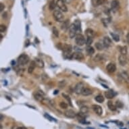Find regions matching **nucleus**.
<instances>
[{"label":"nucleus","instance_id":"2f4dec72","mask_svg":"<svg viewBox=\"0 0 129 129\" xmlns=\"http://www.w3.org/2000/svg\"><path fill=\"white\" fill-rule=\"evenodd\" d=\"M120 54H123V55H126L127 54V49L126 46H124V47H122L120 49Z\"/></svg>","mask_w":129,"mask_h":129},{"label":"nucleus","instance_id":"ea45409f","mask_svg":"<svg viewBox=\"0 0 129 129\" xmlns=\"http://www.w3.org/2000/svg\"><path fill=\"white\" fill-rule=\"evenodd\" d=\"M6 25H0V32H1V33L6 31Z\"/></svg>","mask_w":129,"mask_h":129},{"label":"nucleus","instance_id":"4468645a","mask_svg":"<svg viewBox=\"0 0 129 129\" xmlns=\"http://www.w3.org/2000/svg\"><path fill=\"white\" fill-rule=\"evenodd\" d=\"M103 44L104 45L105 47L108 48L111 45V39L108 37H105L103 40Z\"/></svg>","mask_w":129,"mask_h":129},{"label":"nucleus","instance_id":"f8f14e48","mask_svg":"<svg viewBox=\"0 0 129 129\" xmlns=\"http://www.w3.org/2000/svg\"><path fill=\"white\" fill-rule=\"evenodd\" d=\"M106 70L109 73H113L116 70V66L114 63H109L106 66Z\"/></svg>","mask_w":129,"mask_h":129},{"label":"nucleus","instance_id":"58836bf2","mask_svg":"<svg viewBox=\"0 0 129 129\" xmlns=\"http://www.w3.org/2000/svg\"><path fill=\"white\" fill-rule=\"evenodd\" d=\"M74 25L76 26V27H77V29H78V30H80V21L78 20H76L75 21V22H74Z\"/></svg>","mask_w":129,"mask_h":129},{"label":"nucleus","instance_id":"5701e85b","mask_svg":"<svg viewBox=\"0 0 129 129\" xmlns=\"http://www.w3.org/2000/svg\"><path fill=\"white\" fill-rule=\"evenodd\" d=\"M107 106H108V108H109L111 111H116V105H114L112 103V101H109L108 102H107Z\"/></svg>","mask_w":129,"mask_h":129},{"label":"nucleus","instance_id":"de8ad7c7","mask_svg":"<svg viewBox=\"0 0 129 129\" xmlns=\"http://www.w3.org/2000/svg\"><path fill=\"white\" fill-rule=\"evenodd\" d=\"M1 129H2V126L1 125Z\"/></svg>","mask_w":129,"mask_h":129},{"label":"nucleus","instance_id":"bb28decb","mask_svg":"<svg viewBox=\"0 0 129 129\" xmlns=\"http://www.w3.org/2000/svg\"><path fill=\"white\" fill-rule=\"evenodd\" d=\"M95 47H96V49H97V50H99V51H101V50L103 49V48H104L105 47L103 43H99V42H97L95 43Z\"/></svg>","mask_w":129,"mask_h":129},{"label":"nucleus","instance_id":"a211bd4d","mask_svg":"<svg viewBox=\"0 0 129 129\" xmlns=\"http://www.w3.org/2000/svg\"><path fill=\"white\" fill-rule=\"evenodd\" d=\"M85 35H87V37H91L93 38L95 33V31L91 29H86L85 31Z\"/></svg>","mask_w":129,"mask_h":129},{"label":"nucleus","instance_id":"6ab92c4d","mask_svg":"<svg viewBox=\"0 0 129 129\" xmlns=\"http://www.w3.org/2000/svg\"><path fill=\"white\" fill-rule=\"evenodd\" d=\"M105 0H91V4L93 7H98L104 3Z\"/></svg>","mask_w":129,"mask_h":129},{"label":"nucleus","instance_id":"c03bdc74","mask_svg":"<svg viewBox=\"0 0 129 129\" xmlns=\"http://www.w3.org/2000/svg\"><path fill=\"white\" fill-rule=\"evenodd\" d=\"M104 20H105V18H103L102 19V21H104ZM106 21H107V22H103V24H105V22H107V23H108V21H109V20H107V19H106Z\"/></svg>","mask_w":129,"mask_h":129},{"label":"nucleus","instance_id":"6e6552de","mask_svg":"<svg viewBox=\"0 0 129 129\" xmlns=\"http://www.w3.org/2000/svg\"><path fill=\"white\" fill-rule=\"evenodd\" d=\"M63 51H64V53L65 56H68L69 57V55L72 56L71 52H72V46L70 45H66L65 44L63 45L62 47Z\"/></svg>","mask_w":129,"mask_h":129},{"label":"nucleus","instance_id":"39448f33","mask_svg":"<svg viewBox=\"0 0 129 129\" xmlns=\"http://www.w3.org/2000/svg\"><path fill=\"white\" fill-rule=\"evenodd\" d=\"M69 37L70 38H71V39H73L74 37L76 36V32H77V27L74 25V24H72V25H70V27H69Z\"/></svg>","mask_w":129,"mask_h":129},{"label":"nucleus","instance_id":"dca6fc26","mask_svg":"<svg viewBox=\"0 0 129 129\" xmlns=\"http://www.w3.org/2000/svg\"><path fill=\"white\" fill-rule=\"evenodd\" d=\"M35 62L36 64V66L39 68H43L44 67V62L42 60H41L39 58H35Z\"/></svg>","mask_w":129,"mask_h":129},{"label":"nucleus","instance_id":"20e7f679","mask_svg":"<svg viewBox=\"0 0 129 129\" xmlns=\"http://www.w3.org/2000/svg\"><path fill=\"white\" fill-rule=\"evenodd\" d=\"M29 58L27 54H21L18 58V62L20 65H25L29 62Z\"/></svg>","mask_w":129,"mask_h":129},{"label":"nucleus","instance_id":"a878e982","mask_svg":"<svg viewBox=\"0 0 129 129\" xmlns=\"http://www.w3.org/2000/svg\"><path fill=\"white\" fill-rule=\"evenodd\" d=\"M95 101L97 102L100 103H103L105 101L104 97H103L101 95H99L96 96L95 97Z\"/></svg>","mask_w":129,"mask_h":129},{"label":"nucleus","instance_id":"9b49d317","mask_svg":"<svg viewBox=\"0 0 129 129\" xmlns=\"http://www.w3.org/2000/svg\"><path fill=\"white\" fill-rule=\"evenodd\" d=\"M118 61H119V63L121 66H125L127 62H128V58H126V55H123V54H120L119 56V58H118Z\"/></svg>","mask_w":129,"mask_h":129},{"label":"nucleus","instance_id":"4c0bfd02","mask_svg":"<svg viewBox=\"0 0 129 129\" xmlns=\"http://www.w3.org/2000/svg\"><path fill=\"white\" fill-rule=\"evenodd\" d=\"M116 106L117 108H122L123 107V103L120 101H117L116 102Z\"/></svg>","mask_w":129,"mask_h":129},{"label":"nucleus","instance_id":"473e14b6","mask_svg":"<svg viewBox=\"0 0 129 129\" xmlns=\"http://www.w3.org/2000/svg\"><path fill=\"white\" fill-rule=\"evenodd\" d=\"M52 32H53V34L55 35V37H59V31H58V30L57 29V28H56V27H53Z\"/></svg>","mask_w":129,"mask_h":129},{"label":"nucleus","instance_id":"c85d7f7f","mask_svg":"<svg viewBox=\"0 0 129 129\" xmlns=\"http://www.w3.org/2000/svg\"><path fill=\"white\" fill-rule=\"evenodd\" d=\"M80 112H82V113H87L89 112V107L86 106V105H83V106H81L80 107Z\"/></svg>","mask_w":129,"mask_h":129},{"label":"nucleus","instance_id":"f3484780","mask_svg":"<svg viewBox=\"0 0 129 129\" xmlns=\"http://www.w3.org/2000/svg\"><path fill=\"white\" fill-rule=\"evenodd\" d=\"M115 95H116V93L112 90H109L105 92V96L107 99H112L115 97Z\"/></svg>","mask_w":129,"mask_h":129},{"label":"nucleus","instance_id":"c756f323","mask_svg":"<svg viewBox=\"0 0 129 129\" xmlns=\"http://www.w3.org/2000/svg\"><path fill=\"white\" fill-rule=\"evenodd\" d=\"M111 35L112 37V39L113 40L115 41L116 42H118L120 41V37L118 35V34H115V33H111Z\"/></svg>","mask_w":129,"mask_h":129},{"label":"nucleus","instance_id":"a18cd8bd","mask_svg":"<svg viewBox=\"0 0 129 129\" xmlns=\"http://www.w3.org/2000/svg\"><path fill=\"white\" fill-rule=\"evenodd\" d=\"M126 39H127V41H128V44H129V33L127 35Z\"/></svg>","mask_w":129,"mask_h":129},{"label":"nucleus","instance_id":"2eb2a0df","mask_svg":"<svg viewBox=\"0 0 129 129\" xmlns=\"http://www.w3.org/2000/svg\"><path fill=\"white\" fill-rule=\"evenodd\" d=\"M119 6H120V3L118 0H113L111 2V10H113V11H116L119 8Z\"/></svg>","mask_w":129,"mask_h":129},{"label":"nucleus","instance_id":"b1692460","mask_svg":"<svg viewBox=\"0 0 129 129\" xmlns=\"http://www.w3.org/2000/svg\"><path fill=\"white\" fill-rule=\"evenodd\" d=\"M69 20H66L65 22H63V24L62 25V26H61V29H62V30H64V31H66V30H67L68 29H69Z\"/></svg>","mask_w":129,"mask_h":129},{"label":"nucleus","instance_id":"423d86ee","mask_svg":"<svg viewBox=\"0 0 129 129\" xmlns=\"http://www.w3.org/2000/svg\"><path fill=\"white\" fill-rule=\"evenodd\" d=\"M44 93L41 91H37L34 93L35 99L38 101H41V102H42L44 100Z\"/></svg>","mask_w":129,"mask_h":129},{"label":"nucleus","instance_id":"f257e3e1","mask_svg":"<svg viewBox=\"0 0 129 129\" xmlns=\"http://www.w3.org/2000/svg\"><path fill=\"white\" fill-rule=\"evenodd\" d=\"M53 15H54V19L57 21V22H63V20H64V16L63 15L62 12L61 10H55L54 12V14H53Z\"/></svg>","mask_w":129,"mask_h":129},{"label":"nucleus","instance_id":"37998d69","mask_svg":"<svg viewBox=\"0 0 129 129\" xmlns=\"http://www.w3.org/2000/svg\"><path fill=\"white\" fill-rule=\"evenodd\" d=\"M17 129H27V128H26V127H24V126H22V127H18Z\"/></svg>","mask_w":129,"mask_h":129},{"label":"nucleus","instance_id":"f704fd0d","mask_svg":"<svg viewBox=\"0 0 129 129\" xmlns=\"http://www.w3.org/2000/svg\"><path fill=\"white\" fill-rule=\"evenodd\" d=\"M44 116L45 117V118H47V119L50 120V121H54V122H56V121H57L55 118H53V117H51V116H49V114H47V113H45V114L44 115Z\"/></svg>","mask_w":129,"mask_h":129},{"label":"nucleus","instance_id":"79ce46f5","mask_svg":"<svg viewBox=\"0 0 129 129\" xmlns=\"http://www.w3.org/2000/svg\"><path fill=\"white\" fill-rule=\"evenodd\" d=\"M72 0H65V2H66L67 4H70V3H71Z\"/></svg>","mask_w":129,"mask_h":129},{"label":"nucleus","instance_id":"ddd939ff","mask_svg":"<svg viewBox=\"0 0 129 129\" xmlns=\"http://www.w3.org/2000/svg\"><path fill=\"white\" fill-rule=\"evenodd\" d=\"M71 58L77 60H83L84 59V55L82 53H80V52H75V53L72 54Z\"/></svg>","mask_w":129,"mask_h":129},{"label":"nucleus","instance_id":"4be33fe9","mask_svg":"<svg viewBox=\"0 0 129 129\" xmlns=\"http://www.w3.org/2000/svg\"><path fill=\"white\" fill-rule=\"evenodd\" d=\"M86 51H87V53L89 54V56H92L93 54H95V49L93 47H91V45H88L87 46Z\"/></svg>","mask_w":129,"mask_h":129},{"label":"nucleus","instance_id":"cd10ccee","mask_svg":"<svg viewBox=\"0 0 129 129\" xmlns=\"http://www.w3.org/2000/svg\"><path fill=\"white\" fill-rule=\"evenodd\" d=\"M56 6H56V3L55 2V1H54V0L51 1L49 4V10H54L55 9Z\"/></svg>","mask_w":129,"mask_h":129},{"label":"nucleus","instance_id":"412c9836","mask_svg":"<svg viewBox=\"0 0 129 129\" xmlns=\"http://www.w3.org/2000/svg\"><path fill=\"white\" fill-rule=\"evenodd\" d=\"M36 66H36V64L35 62V61H32L31 63V64H30V66H29V68H28V72H29V74L32 73V72H33L34 70H35V68Z\"/></svg>","mask_w":129,"mask_h":129},{"label":"nucleus","instance_id":"aec40b11","mask_svg":"<svg viewBox=\"0 0 129 129\" xmlns=\"http://www.w3.org/2000/svg\"><path fill=\"white\" fill-rule=\"evenodd\" d=\"M83 96H89L92 94V91L87 87H84V89H82V93Z\"/></svg>","mask_w":129,"mask_h":129},{"label":"nucleus","instance_id":"e433bc0d","mask_svg":"<svg viewBox=\"0 0 129 129\" xmlns=\"http://www.w3.org/2000/svg\"><path fill=\"white\" fill-rule=\"evenodd\" d=\"M103 60V56L101 55V54H98L97 56L95 57V61H101V60Z\"/></svg>","mask_w":129,"mask_h":129},{"label":"nucleus","instance_id":"c9c22d12","mask_svg":"<svg viewBox=\"0 0 129 129\" xmlns=\"http://www.w3.org/2000/svg\"><path fill=\"white\" fill-rule=\"evenodd\" d=\"M93 38L87 37V40H86V44L88 45H91V43H93Z\"/></svg>","mask_w":129,"mask_h":129},{"label":"nucleus","instance_id":"393cba45","mask_svg":"<svg viewBox=\"0 0 129 129\" xmlns=\"http://www.w3.org/2000/svg\"><path fill=\"white\" fill-rule=\"evenodd\" d=\"M120 76L122 78V79L126 81V82H129V76L128 74L126 72H122L120 73Z\"/></svg>","mask_w":129,"mask_h":129},{"label":"nucleus","instance_id":"0eeeda50","mask_svg":"<svg viewBox=\"0 0 129 129\" xmlns=\"http://www.w3.org/2000/svg\"><path fill=\"white\" fill-rule=\"evenodd\" d=\"M84 87H85V85L82 82H78L74 87V91L77 95H80L82 93V89H84Z\"/></svg>","mask_w":129,"mask_h":129},{"label":"nucleus","instance_id":"9d476101","mask_svg":"<svg viewBox=\"0 0 129 129\" xmlns=\"http://www.w3.org/2000/svg\"><path fill=\"white\" fill-rule=\"evenodd\" d=\"M64 113V116L68 118H74L76 117V115H77L75 111L72 109H68Z\"/></svg>","mask_w":129,"mask_h":129},{"label":"nucleus","instance_id":"f03ea898","mask_svg":"<svg viewBox=\"0 0 129 129\" xmlns=\"http://www.w3.org/2000/svg\"><path fill=\"white\" fill-rule=\"evenodd\" d=\"M56 6L60 9V10H61L62 12H68V8H67L64 0H57Z\"/></svg>","mask_w":129,"mask_h":129},{"label":"nucleus","instance_id":"a19ab883","mask_svg":"<svg viewBox=\"0 0 129 129\" xmlns=\"http://www.w3.org/2000/svg\"><path fill=\"white\" fill-rule=\"evenodd\" d=\"M5 8V5L3 4V3H1V4H0V12H3V10H4Z\"/></svg>","mask_w":129,"mask_h":129},{"label":"nucleus","instance_id":"7c9ffc66","mask_svg":"<svg viewBox=\"0 0 129 129\" xmlns=\"http://www.w3.org/2000/svg\"><path fill=\"white\" fill-rule=\"evenodd\" d=\"M62 96L64 97L66 99L67 101H68V102L69 103V104L70 106H72V101L71 99H70V97L68 95H67L65 93H62Z\"/></svg>","mask_w":129,"mask_h":129},{"label":"nucleus","instance_id":"49530a36","mask_svg":"<svg viewBox=\"0 0 129 129\" xmlns=\"http://www.w3.org/2000/svg\"><path fill=\"white\" fill-rule=\"evenodd\" d=\"M58 93V91H55V93H54V94H57Z\"/></svg>","mask_w":129,"mask_h":129},{"label":"nucleus","instance_id":"72a5a7b5","mask_svg":"<svg viewBox=\"0 0 129 129\" xmlns=\"http://www.w3.org/2000/svg\"><path fill=\"white\" fill-rule=\"evenodd\" d=\"M60 107L63 109H66L68 108V104L62 101V102L60 103Z\"/></svg>","mask_w":129,"mask_h":129},{"label":"nucleus","instance_id":"7ed1b4c3","mask_svg":"<svg viewBox=\"0 0 129 129\" xmlns=\"http://www.w3.org/2000/svg\"><path fill=\"white\" fill-rule=\"evenodd\" d=\"M75 42L76 44L79 46H82L86 43V40L84 36L82 34H78L75 37Z\"/></svg>","mask_w":129,"mask_h":129},{"label":"nucleus","instance_id":"1a4fd4ad","mask_svg":"<svg viewBox=\"0 0 129 129\" xmlns=\"http://www.w3.org/2000/svg\"><path fill=\"white\" fill-rule=\"evenodd\" d=\"M92 109L94 111V112L96 113V114H97L98 116H101V115H102V113H103V109H102V107H101L100 105H92Z\"/></svg>","mask_w":129,"mask_h":129}]
</instances>
